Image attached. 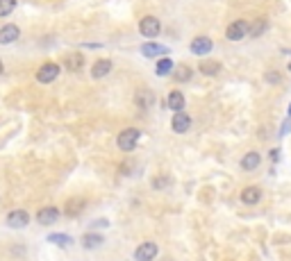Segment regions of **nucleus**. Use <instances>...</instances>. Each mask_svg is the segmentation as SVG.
I'll list each match as a JSON object with an SVG mask.
<instances>
[{
  "mask_svg": "<svg viewBox=\"0 0 291 261\" xmlns=\"http://www.w3.org/2000/svg\"><path fill=\"white\" fill-rule=\"evenodd\" d=\"M141 132L135 128H128L123 130V132L119 134V139H116V143H119V148L123 150V152H132V150L137 148V141H139Z\"/></svg>",
  "mask_w": 291,
  "mask_h": 261,
  "instance_id": "1",
  "label": "nucleus"
},
{
  "mask_svg": "<svg viewBox=\"0 0 291 261\" xmlns=\"http://www.w3.org/2000/svg\"><path fill=\"white\" fill-rule=\"evenodd\" d=\"M57 75H60V64L46 62V64H41L37 70V82L39 84H50V82L57 80Z\"/></svg>",
  "mask_w": 291,
  "mask_h": 261,
  "instance_id": "2",
  "label": "nucleus"
},
{
  "mask_svg": "<svg viewBox=\"0 0 291 261\" xmlns=\"http://www.w3.org/2000/svg\"><path fill=\"white\" fill-rule=\"evenodd\" d=\"M5 223L9 225L11 229H23V227H27V225H30V213H27L25 209H14V211L7 213Z\"/></svg>",
  "mask_w": 291,
  "mask_h": 261,
  "instance_id": "3",
  "label": "nucleus"
},
{
  "mask_svg": "<svg viewBox=\"0 0 291 261\" xmlns=\"http://www.w3.org/2000/svg\"><path fill=\"white\" fill-rule=\"evenodd\" d=\"M246 34H250V25L246 21H234V23H230L225 30L227 41H241Z\"/></svg>",
  "mask_w": 291,
  "mask_h": 261,
  "instance_id": "4",
  "label": "nucleus"
},
{
  "mask_svg": "<svg viewBox=\"0 0 291 261\" xmlns=\"http://www.w3.org/2000/svg\"><path fill=\"white\" fill-rule=\"evenodd\" d=\"M139 32L148 39H155L157 34L162 32V25H159V21H157L155 16H146V18H141V23H139Z\"/></svg>",
  "mask_w": 291,
  "mask_h": 261,
  "instance_id": "5",
  "label": "nucleus"
},
{
  "mask_svg": "<svg viewBox=\"0 0 291 261\" xmlns=\"http://www.w3.org/2000/svg\"><path fill=\"white\" fill-rule=\"evenodd\" d=\"M57 220H60V209H57V207H43V209H39V213H37V223L39 225L48 227V225H55Z\"/></svg>",
  "mask_w": 291,
  "mask_h": 261,
  "instance_id": "6",
  "label": "nucleus"
},
{
  "mask_svg": "<svg viewBox=\"0 0 291 261\" xmlns=\"http://www.w3.org/2000/svg\"><path fill=\"white\" fill-rule=\"evenodd\" d=\"M155 257H157V245L152 243V241L141 243L139 248H137V252H135V259L137 261H152Z\"/></svg>",
  "mask_w": 291,
  "mask_h": 261,
  "instance_id": "7",
  "label": "nucleus"
},
{
  "mask_svg": "<svg viewBox=\"0 0 291 261\" xmlns=\"http://www.w3.org/2000/svg\"><path fill=\"white\" fill-rule=\"evenodd\" d=\"M18 37H21V27L14 25V23L0 27V43H2V46H7V43H14Z\"/></svg>",
  "mask_w": 291,
  "mask_h": 261,
  "instance_id": "8",
  "label": "nucleus"
},
{
  "mask_svg": "<svg viewBox=\"0 0 291 261\" xmlns=\"http://www.w3.org/2000/svg\"><path fill=\"white\" fill-rule=\"evenodd\" d=\"M171 128H173V132L175 134H184L189 128H191V116L184 114V112H178L175 116H173V121H171Z\"/></svg>",
  "mask_w": 291,
  "mask_h": 261,
  "instance_id": "9",
  "label": "nucleus"
},
{
  "mask_svg": "<svg viewBox=\"0 0 291 261\" xmlns=\"http://www.w3.org/2000/svg\"><path fill=\"white\" fill-rule=\"evenodd\" d=\"M84 207H86L84 197H71L69 202L64 204V213L69 216V218H75V216H80V213L84 211Z\"/></svg>",
  "mask_w": 291,
  "mask_h": 261,
  "instance_id": "10",
  "label": "nucleus"
},
{
  "mask_svg": "<svg viewBox=\"0 0 291 261\" xmlns=\"http://www.w3.org/2000/svg\"><path fill=\"white\" fill-rule=\"evenodd\" d=\"M82 66H84V57H82V53H69L64 57V68L71 70V73L82 70Z\"/></svg>",
  "mask_w": 291,
  "mask_h": 261,
  "instance_id": "11",
  "label": "nucleus"
},
{
  "mask_svg": "<svg viewBox=\"0 0 291 261\" xmlns=\"http://www.w3.org/2000/svg\"><path fill=\"white\" fill-rule=\"evenodd\" d=\"M189 48H191L194 55H207L212 48H214V43H212V39H207V37H196Z\"/></svg>",
  "mask_w": 291,
  "mask_h": 261,
  "instance_id": "12",
  "label": "nucleus"
},
{
  "mask_svg": "<svg viewBox=\"0 0 291 261\" xmlns=\"http://www.w3.org/2000/svg\"><path fill=\"white\" fill-rule=\"evenodd\" d=\"M109 70H112V62L109 59H98L96 64L91 66V77L93 80H100V77L109 75Z\"/></svg>",
  "mask_w": 291,
  "mask_h": 261,
  "instance_id": "13",
  "label": "nucleus"
},
{
  "mask_svg": "<svg viewBox=\"0 0 291 261\" xmlns=\"http://www.w3.org/2000/svg\"><path fill=\"white\" fill-rule=\"evenodd\" d=\"M166 107L168 109H173V112L178 114L184 109V96H182V91H171L166 98Z\"/></svg>",
  "mask_w": 291,
  "mask_h": 261,
  "instance_id": "14",
  "label": "nucleus"
},
{
  "mask_svg": "<svg viewBox=\"0 0 291 261\" xmlns=\"http://www.w3.org/2000/svg\"><path fill=\"white\" fill-rule=\"evenodd\" d=\"M259 197H262V191L257 187H246L241 191V202L243 204H257Z\"/></svg>",
  "mask_w": 291,
  "mask_h": 261,
  "instance_id": "15",
  "label": "nucleus"
},
{
  "mask_svg": "<svg viewBox=\"0 0 291 261\" xmlns=\"http://www.w3.org/2000/svg\"><path fill=\"white\" fill-rule=\"evenodd\" d=\"M168 48H164V46H159V43H144L141 46V55L144 57H159V55H166Z\"/></svg>",
  "mask_w": 291,
  "mask_h": 261,
  "instance_id": "16",
  "label": "nucleus"
},
{
  "mask_svg": "<svg viewBox=\"0 0 291 261\" xmlns=\"http://www.w3.org/2000/svg\"><path fill=\"white\" fill-rule=\"evenodd\" d=\"M135 100H137V105L139 107H146V109H148V107L155 102V93H152L150 89H139L137 91V96H135Z\"/></svg>",
  "mask_w": 291,
  "mask_h": 261,
  "instance_id": "17",
  "label": "nucleus"
},
{
  "mask_svg": "<svg viewBox=\"0 0 291 261\" xmlns=\"http://www.w3.org/2000/svg\"><path fill=\"white\" fill-rule=\"evenodd\" d=\"M259 164H262V157H259V152H248V155L241 157V168H243V171H255Z\"/></svg>",
  "mask_w": 291,
  "mask_h": 261,
  "instance_id": "18",
  "label": "nucleus"
},
{
  "mask_svg": "<svg viewBox=\"0 0 291 261\" xmlns=\"http://www.w3.org/2000/svg\"><path fill=\"white\" fill-rule=\"evenodd\" d=\"M105 243V239L100 234H93V232H89V234L82 236V245H84L86 250H96V248H100V245Z\"/></svg>",
  "mask_w": 291,
  "mask_h": 261,
  "instance_id": "19",
  "label": "nucleus"
},
{
  "mask_svg": "<svg viewBox=\"0 0 291 261\" xmlns=\"http://www.w3.org/2000/svg\"><path fill=\"white\" fill-rule=\"evenodd\" d=\"M48 241L55 245H60V248H71V245H73V239H71L69 234H50Z\"/></svg>",
  "mask_w": 291,
  "mask_h": 261,
  "instance_id": "20",
  "label": "nucleus"
},
{
  "mask_svg": "<svg viewBox=\"0 0 291 261\" xmlns=\"http://www.w3.org/2000/svg\"><path fill=\"white\" fill-rule=\"evenodd\" d=\"M266 30H269V21H266V18H257V21L250 25V34H253V37H262Z\"/></svg>",
  "mask_w": 291,
  "mask_h": 261,
  "instance_id": "21",
  "label": "nucleus"
},
{
  "mask_svg": "<svg viewBox=\"0 0 291 261\" xmlns=\"http://www.w3.org/2000/svg\"><path fill=\"white\" fill-rule=\"evenodd\" d=\"M173 68H175V64H173L171 59H162L159 64H157V68H155V73L162 77V75H168V73H173Z\"/></svg>",
  "mask_w": 291,
  "mask_h": 261,
  "instance_id": "22",
  "label": "nucleus"
},
{
  "mask_svg": "<svg viewBox=\"0 0 291 261\" xmlns=\"http://www.w3.org/2000/svg\"><path fill=\"white\" fill-rule=\"evenodd\" d=\"M14 9H16V0H0V18L9 16Z\"/></svg>",
  "mask_w": 291,
  "mask_h": 261,
  "instance_id": "23",
  "label": "nucleus"
},
{
  "mask_svg": "<svg viewBox=\"0 0 291 261\" xmlns=\"http://www.w3.org/2000/svg\"><path fill=\"white\" fill-rule=\"evenodd\" d=\"M218 70H221L218 62H205V64H200V73H205V75H216Z\"/></svg>",
  "mask_w": 291,
  "mask_h": 261,
  "instance_id": "24",
  "label": "nucleus"
},
{
  "mask_svg": "<svg viewBox=\"0 0 291 261\" xmlns=\"http://www.w3.org/2000/svg\"><path fill=\"white\" fill-rule=\"evenodd\" d=\"M173 77H175L178 82H187V80H191V68H187V66H180V68H175Z\"/></svg>",
  "mask_w": 291,
  "mask_h": 261,
  "instance_id": "25",
  "label": "nucleus"
},
{
  "mask_svg": "<svg viewBox=\"0 0 291 261\" xmlns=\"http://www.w3.org/2000/svg\"><path fill=\"white\" fill-rule=\"evenodd\" d=\"M152 187H155V189H164V187H171V180H168V177H157V180L152 182Z\"/></svg>",
  "mask_w": 291,
  "mask_h": 261,
  "instance_id": "26",
  "label": "nucleus"
},
{
  "mask_svg": "<svg viewBox=\"0 0 291 261\" xmlns=\"http://www.w3.org/2000/svg\"><path fill=\"white\" fill-rule=\"evenodd\" d=\"M280 80H282L280 73H275V70L273 73H266V82H269V84H280Z\"/></svg>",
  "mask_w": 291,
  "mask_h": 261,
  "instance_id": "27",
  "label": "nucleus"
},
{
  "mask_svg": "<svg viewBox=\"0 0 291 261\" xmlns=\"http://www.w3.org/2000/svg\"><path fill=\"white\" fill-rule=\"evenodd\" d=\"M271 159H273V161L280 159V150H271Z\"/></svg>",
  "mask_w": 291,
  "mask_h": 261,
  "instance_id": "28",
  "label": "nucleus"
},
{
  "mask_svg": "<svg viewBox=\"0 0 291 261\" xmlns=\"http://www.w3.org/2000/svg\"><path fill=\"white\" fill-rule=\"evenodd\" d=\"M289 128H291V118L285 123V125H282V134H287V132H289Z\"/></svg>",
  "mask_w": 291,
  "mask_h": 261,
  "instance_id": "29",
  "label": "nucleus"
},
{
  "mask_svg": "<svg viewBox=\"0 0 291 261\" xmlns=\"http://www.w3.org/2000/svg\"><path fill=\"white\" fill-rule=\"evenodd\" d=\"M2 70H5V64H2V59H0V75H2Z\"/></svg>",
  "mask_w": 291,
  "mask_h": 261,
  "instance_id": "30",
  "label": "nucleus"
},
{
  "mask_svg": "<svg viewBox=\"0 0 291 261\" xmlns=\"http://www.w3.org/2000/svg\"><path fill=\"white\" fill-rule=\"evenodd\" d=\"M289 118H291V105H289Z\"/></svg>",
  "mask_w": 291,
  "mask_h": 261,
  "instance_id": "31",
  "label": "nucleus"
},
{
  "mask_svg": "<svg viewBox=\"0 0 291 261\" xmlns=\"http://www.w3.org/2000/svg\"><path fill=\"white\" fill-rule=\"evenodd\" d=\"M289 70H291V64H289Z\"/></svg>",
  "mask_w": 291,
  "mask_h": 261,
  "instance_id": "32",
  "label": "nucleus"
}]
</instances>
